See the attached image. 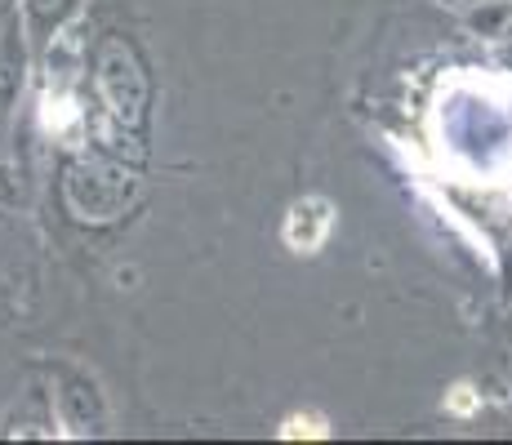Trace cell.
Listing matches in <instances>:
<instances>
[{"mask_svg":"<svg viewBox=\"0 0 512 445\" xmlns=\"http://www.w3.org/2000/svg\"><path fill=\"white\" fill-rule=\"evenodd\" d=\"M32 41L23 32V18L18 9L0 23V116L23 98V85H27V67H32Z\"/></svg>","mask_w":512,"mask_h":445,"instance_id":"4","label":"cell"},{"mask_svg":"<svg viewBox=\"0 0 512 445\" xmlns=\"http://www.w3.org/2000/svg\"><path fill=\"white\" fill-rule=\"evenodd\" d=\"M49 397H54L58 428H63L67 437H103V432L112 428L107 392L85 365H76V361L49 365Z\"/></svg>","mask_w":512,"mask_h":445,"instance_id":"2","label":"cell"},{"mask_svg":"<svg viewBox=\"0 0 512 445\" xmlns=\"http://www.w3.org/2000/svg\"><path fill=\"white\" fill-rule=\"evenodd\" d=\"M9 5H14V0H0V23H5V18H9Z\"/></svg>","mask_w":512,"mask_h":445,"instance_id":"9","label":"cell"},{"mask_svg":"<svg viewBox=\"0 0 512 445\" xmlns=\"http://www.w3.org/2000/svg\"><path fill=\"white\" fill-rule=\"evenodd\" d=\"M334 232V201L326 196H303V201L290 205V214H285V245H290L294 254H317L321 245L330 241Z\"/></svg>","mask_w":512,"mask_h":445,"instance_id":"5","label":"cell"},{"mask_svg":"<svg viewBox=\"0 0 512 445\" xmlns=\"http://www.w3.org/2000/svg\"><path fill=\"white\" fill-rule=\"evenodd\" d=\"M512 23V0H481L477 9H468V27L481 36H504Z\"/></svg>","mask_w":512,"mask_h":445,"instance_id":"8","label":"cell"},{"mask_svg":"<svg viewBox=\"0 0 512 445\" xmlns=\"http://www.w3.org/2000/svg\"><path fill=\"white\" fill-rule=\"evenodd\" d=\"M54 432H63L54 414V397H49V388H32L14 410V419H5L0 437H54Z\"/></svg>","mask_w":512,"mask_h":445,"instance_id":"7","label":"cell"},{"mask_svg":"<svg viewBox=\"0 0 512 445\" xmlns=\"http://www.w3.org/2000/svg\"><path fill=\"white\" fill-rule=\"evenodd\" d=\"M81 5L85 0H18V18H23V32L36 54H45L63 36V27L81 14Z\"/></svg>","mask_w":512,"mask_h":445,"instance_id":"6","label":"cell"},{"mask_svg":"<svg viewBox=\"0 0 512 445\" xmlns=\"http://www.w3.org/2000/svg\"><path fill=\"white\" fill-rule=\"evenodd\" d=\"M139 192V178L125 165L112 161H72L63 170V196L76 210V219L90 223H107L116 214H125V205Z\"/></svg>","mask_w":512,"mask_h":445,"instance_id":"3","label":"cell"},{"mask_svg":"<svg viewBox=\"0 0 512 445\" xmlns=\"http://www.w3.org/2000/svg\"><path fill=\"white\" fill-rule=\"evenodd\" d=\"M94 89L116 125L143 130L147 107H152V81L134 41H125L121 32H107L94 49Z\"/></svg>","mask_w":512,"mask_h":445,"instance_id":"1","label":"cell"}]
</instances>
